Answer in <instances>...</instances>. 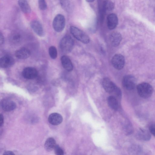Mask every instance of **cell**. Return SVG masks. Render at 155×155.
I'll use <instances>...</instances> for the list:
<instances>
[{
  "label": "cell",
  "mask_w": 155,
  "mask_h": 155,
  "mask_svg": "<svg viewBox=\"0 0 155 155\" xmlns=\"http://www.w3.org/2000/svg\"><path fill=\"white\" fill-rule=\"evenodd\" d=\"M74 45V41L70 35L64 36L61 40L59 47L61 51L65 53H70L72 50Z\"/></svg>",
  "instance_id": "1"
},
{
  "label": "cell",
  "mask_w": 155,
  "mask_h": 155,
  "mask_svg": "<svg viewBox=\"0 0 155 155\" xmlns=\"http://www.w3.org/2000/svg\"><path fill=\"white\" fill-rule=\"evenodd\" d=\"M70 33L77 39L85 44L88 43L90 41L89 36L83 31L74 26L70 28Z\"/></svg>",
  "instance_id": "2"
},
{
  "label": "cell",
  "mask_w": 155,
  "mask_h": 155,
  "mask_svg": "<svg viewBox=\"0 0 155 155\" xmlns=\"http://www.w3.org/2000/svg\"><path fill=\"white\" fill-rule=\"evenodd\" d=\"M137 90L139 95L144 98L149 97L153 92L152 86L146 82H143L139 84L137 87Z\"/></svg>",
  "instance_id": "3"
},
{
  "label": "cell",
  "mask_w": 155,
  "mask_h": 155,
  "mask_svg": "<svg viewBox=\"0 0 155 155\" xmlns=\"http://www.w3.org/2000/svg\"><path fill=\"white\" fill-rule=\"evenodd\" d=\"M65 25L64 16L62 14H58L54 18L52 23L54 30L57 32L62 31L64 29Z\"/></svg>",
  "instance_id": "4"
},
{
  "label": "cell",
  "mask_w": 155,
  "mask_h": 155,
  "mask_svg": "<svg viewBox=\"0 0 155 155\" xmlns=\"http://www.w3.org/2000/svg\"><path fill=\"white\" fill-rule=\"evenodd\" d=\"M111 61L113 67L118 70L122 69L125 63L124 57L120 54H116L114 55L112 57Z\"/></svg>",
  "instance_id": "5"
},
{
  "label": "cell",
  "mask_w": 155,
  "mask_h": 155,
  "mask_svg": "<svg viewBox=\"0 0 155 155\" xmlns=\"http://www.w3.org/2000/svg\"><path fill=\"white\" fill-rule=\"evenodd\" d=\"M122 83L123 87L128 90H131L135 87L136 81L132 75H127L124 76L122 80Z\"/></svg>",
  "instance_id": "6"
},
{
  "label": "cell",
  "mask_w": 155,
  "mask_h": 155,
  "mask_svg": "<svg viewBox=\"0 0 155 155\" xmlns=\"http://www.w3.org/2000/svg\"><path fill=\"white\" fill-rule=\"evenodd\" d=\"M22 75L23 77L28 79L35 78L38 75V72L35 68L27 67L24 68L22 71Z\"/></svg>",
  "instance_id": "7"
},
{
  "label": "cell",
  "mask_w": 155,
  "mask_h": 155,
  "mask_svg": "<svg viewBox=\"0 0 155 155\" xmlns=\"http://www.w3.org/2000/svg\"><path fill=\"white\" fill-rule=\"evenodd\" d=\"M1 106L3 110L7 112L12 111L16 107L15 102L8 99H3L1 102Z\"/></svg>",
  "instance_id": "8"
},
{
  "label": "cell",
  "mask_w": 155,
  "mask_h": 155,
  "mask_svg": "<svg viewBox=\"0 0 155 155\" xmlns=\"http://www.w3.org/2000/svg\"><path fill=\"white\" fill-rule=\"evenodd\" d=\"M30 26L34 32L38 36L42 37L44 34L43 26L38 20H34L30 23Z\"/></svg>",
  "instance_id": "9"
},
{
  "label": "cell",
  "mask_w": 155,
  "mask_h": 155,
  "mask_svg": "<svg viewBox=\"0 0 155 155\" xmlns=\"http://www.w3.org/2000/svg\"><path fill=\"white\" fill-rule=\"evenodd\" d=\"M103 87L107 93H111L114 92L117 86L109 78H105L102 81Z\"/></svg>",
  "instance_id": "10"
},
{
  "label": "cell",
  "mask_w": 155,
  "mask_h": 155,
  "mask_svg": "<svg viewBox=\"0 0 155 155\" xmlns=\"http://www.w3.org/2000/svg\"><path fill=\"white\" fill-rule=\"evenodd\" d=\"M118 23V18L114 13L109 14L107 17V25L110 30H113L117 27Z\"/></svg>",
  "instance_id": "11"
},
{
  "label": "cell",
  "mask_w": 155,
  "mask_h": 155,
  "mask_svg": "<svg viewBox=\"0 0 155 155\" xmlns=\"http://www.w3.org/2000/svg\"><path fill=\"white\" fill-rule=\"evenodd\" d=\"M14 63V59L9 55H4L0 59V66L2 68H8L13 65Z\"/></svg>",
  "instance_id": "12"
},
{
  "label": "cell",
  "mask_w": 155,
  "mask_h": 155,
  "mask_svg": "<svg viewBox=\"0 0 155 155\" xmlns=\"http://www.w3.org/2000/svg\"><path fill=\"white\" fill-rule=\"evenodd\" d=\"M109 38L112 45L114 47H117L120 45L122 40V37L120 33L114 32L110 35Z\"/></svg>",
  "instance_id": "13"
},
{
  "label": "cell",
  "mask_w": 155,
  "mask_h": 155,
  "mask_svg": "<svg viewBox=\"0 0 155 155\" xmlns=\"http://www.w3.org/2000/svg\"><path fill=\"white\" fill-rule=\"evenodd\" d=\"M15 57L19 59H23L29 57L31 54L30 51L28 49L22 48L17 50L15 52Z\"/></svg>",
  "instance_id": "14"
},
{
  "label": "cell",
  "mask_w": 155,
  "mask_h": 155,
  "mask_svg": "<svg viewBox=\"0 0 155 155\" xmlns=\"http://www.w3.org/2000/svg\"><path fill=\"white\" fill-rule=\"evenodd\" d=\"M48 120L50 124L54 125H57L62 123L63 117L59 114L54 113L49 115Z\"/></svg>",
  "instance_id": "15"
},
{
  "label": "cell",
  "mask_w": 155,
  "mask_h": 155,
  "mask_svg": "<svg viewBox=\"0 0 155 155\" xmlns=\"http://www.w3.org/2000/svg\"><path fill=\"white\" fill-rule=\"evenodd\" d=\"M61 64L63 68L68 71H71L73 69L72 63L68 57L64 55L61 58Z\"/></svg>",
  "instance_id": "16"
},
{
  "label": "cell",
  "mask_w": 155,
  "mask_h": 155,
  "mask_svg": "<svg viewBox=\"0 0 155 155\" xmlns=\"http://www.w3.org/2000/svg\"><path fill=\"white\" fill-rule=\"evenodd\" d=\"M136 137L139 140L148 141L150 140L151 136L148 132L145 130L141 129L136 134Z\"/></svg>",
  "instance_id": "17"
},
{
  "label": "cell",
  "mask_w": 155,
  "mask_h": 155,
  "mask_svg": "<svg viewBox=\"0 0 155 155\" xmlns=\"http://www.w3.org/2000/svg\"><path fill=\"white\" fill-rule=\"evenodd\" d=\"M56 145L55 140L53 137H50L48 138L46 140L44 147L46 151L49 152L54 150Z\"/></svg>",
  "instance_id": "18"
},
{
  "label": "cell",
  "mask_w": 155,
  "mask_h": 155,
  "mask_svg": "<svg viewBox=\"0 0 155 155\" xmlns=\"http://www.w3.org/2000/svg\"><path fill=\"white\" fill-rule=\"evenodd\" d=\"M18 4L22 11L25 13H28L31 12L30 7L26 0H20L18 1Z\"/></svg>",
  "instance_id": "19"
},
{
  "label": "cell",
  "mask_w": 155,
  "mask_h": 155,
  "mask_svg": "<svg viewBox=\"0 0 155 155\" xmlns=\"http://www.w3.org/2000/svg\"><path fill=\"white\" fill-rule=\"evenodd\" d=\"M108 104L110 107L114 110H117L118 108V104L117 100L113 96H109L107 99Z\"/></svg>",
  "instance_id": "20"
},
{
  "label": "cell",
  "mask_w": 155,
  "mask_h": 155,
  "mask_svg": "<svg viewBox=\"0 0 155 155\" xmlns=\"http://www.w3.org/2000/svg\"><path fill=\"white\" fill-rule=\"evenodd\" d=\"M114 8V4L111 1L105 0L104 1L103 3V8L104 11H111L113 10Z\"/></svg>",
  "instance_id": "21"
},
{
  "label": "cell",
  "mask_w": 155,
  "mask_h": 155,
  "mask_svg": "<svg viewBox=\"0 0 155 155\" xmlns=\"http://www.w3.org/2000/svg\"><path fill=\"white\" fill-rule=\"evenodd\" d=\"M60 3L63 9L67 12H70L72 9V5L69 1L61 0Z\"/></svg>",
  "instance_id": "22"
},
{
  "label": "cell",
  "mask_w": 155,
  "mask_h": 155,
  "mask_svg": "<svg viewBox=\"0 0 155 155\" xmlns=\"http://www.w3.org/2000/svg\"><path fill=\"white\" fill-rule=\"evenodd\" d=\"M49 54L50 57L53 59H56L58 55L57 51L54 46H50L48 49Z\"/></svg>",
  "instance_id": "23"
},
{
  "label": "cell",
  "mask_w": 155,
  "mask_h": 155,
  "mask_svg": "<svg viewBox=\"0 0 155 155\" xmlns=\"http://www.w3.org/2000/svg\"><path fill=\"white\" fill-rule=\"evenodd\" d=\"M55 155H64V153L63 149L57 144L54 149Z\"/></svg>",
  "instance_id": "24"
},
{
  "label": "cell",
  "mask_w": 155,
  "mask_h": 155,
  "mask_svg": "<svg viewBox=\"0 0 155 155\" xmlns=\"http://www.w3.org/2000/svg\"><path fill=\"white\" fill-rule=\"evenodd\" d=\"M38 4L39 8L40 10H44L46 9L47 5L46 2L45 0H38Z\"/></svg>",
  "instance_id": "25"
},
{
  "label": "cell",
  "mask_w": 155,
  "mask_h": 155,
  "mask_svg": "<svg viewBox=\"0 0 155 155\" xmlns=\"http://www.w3.org/2000/svg\"><path fill=\"white\" fill-rule=\"evenodd\" d=\"M21 35L18 34H15L12 37V40L15 42H18L21 38Z\"/></svg>",
  "instance_id": "26"
},
{
  "label": "cell",
  "mask_w": 155,
  "mask_h": 155,
  "mask_svg": "<svg viewBox=\"0 0 155 155\" xmlns=\"http://www.w3.org/2000/svg\"><path fill=\"white\" fill-rule=\"evenodd\" d=\"M150 132L155 136V124L151 125L149 128Z\"/></svg>",
  "instance_id": "27"
},
{
  "label": "cell",
  "mask_w": 155,
  "mask_h": 155,
  "mask_svg": "<svg viewBox=\"0 0 155 155\" xmlns=\"http://www.w3.org/2000/svg\"><path fill=\"white\" fill-rule=\"evenodd\" d=\"M4 42V38L3 34L1 32L0 33V45L3 44Z\"/></svg>",
  "instance_id": "28"
},
{
  "label": "cell",
  "mask_w": 155,
  "mask_h": 155,
  "mask_svg": "<svg viewBox=\"0 0 155 155\" xmlns=\"http://www.w3.org/2000/svg\"><path fill=\"white\" fill-rule=\"evenodd\" d=\"M4 119L3 115L2 114H0V125L1 127L3 126L4 123Z\"/></svg>",
  "instance_id": "29"
},
{
  "label": "cell",
  "mask_w": 155,
  "mask_h": 155,
  "mask_svg": "<svg viewBox=\"0 0 155 155\" xmlns=\"http://www.w3.org/2000/svg\"><path fill=\"white\" fill-rule=\"evenodd\" d=\"M3 155H15V154L12 151L8 150L5 152Z\"/></svg>",
  "instance_id": "30"
},
{
  "label": "cell",
  "mask_w": 155,
  "mask_h": 155,
  "mask_svg": "<svg viewBox=\"0 0 155 155\" xmlns=\"http://www.w3.org/2000/svg\"><path fill=\"white\" fill-rule=\"evenodd\" d=\"M86 1L88 2H94V0H86Z\"/></svg>",
  "instance_id": "31"
}]
</instances>
